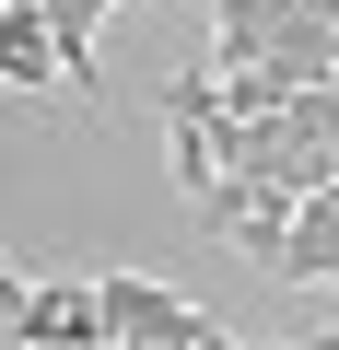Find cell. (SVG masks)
<instances>
[{"instance_id":"obj_1","label":"cell","mask_w":339,"mask_h":350,"mask_svg":"<svg viewBox=\"0 0 339 350\" xmlns=\"http://www.w3.org/2000/svg\"><path fill=\"white\" fill-rule=\"evenodd\" d=\"M94 304H105V338H117V350H211V338H223L199 304H176V292L140 280V269H105Z\"/></svg>"},{"instance_id":"obj_2","label":"cell","mask_w":339,"mask_h":350,"mask_svg":"<svg viewBox=\"0 0 339 350\" xmlns=\"http://www.w3.org/2000/svg\"><path fill=\"white\" fill-rule=\"evenodd\" d=\"M292 211H304V199H292V187H269V175H223V187L199 199V222H211V234H234L258 269H281V245H292Z\"/></svg>"},{"instance_id":"obj_3","label":"cell","mask_w":339,"mask_h":350,"mask_svg":"<svg viewBox=\"0 0 339 350\" xmlns=\"http://www.w3.org/2000/svg\"><path fill=\"white\" fill-rule=\"evenodd\" d=\"M24 350H117L94 280H36V292H24Z\"/></svg>"},{"instance_id":"obj_4","label":"cell","mask_w":339,"mask_h":350,"mask_svg":"<svg viewBox=\"0 0 339 350\" xmlns=\"http://www.w3.org/2000/svg\"><path fill=\"white\" fill-rule=\"evenodd\" d=\"M0 82L12 94H59L71 82V59H59V36H47L36 0H0Z\"/></svg>"},{"instance_id":"obj_5","label":"cell","mask_w":339,"mask_h":350,"mask_svg":"<svg viewBox=\"0 0 339 350\" xmlns=\"http://www.w3.org/2000/svg\"><path fill=\"white\" fill-rule=\"evenodd\" d=\"M36 12H47V36H59V59H71V82L94 94V36H105V12H117V0H36Z\"/></svg>"},{"instance_id":"obj_6","label":"cell","mask_w":339,"mask_h":350,"mask_svg":"<svg viewBox=\"0 0 339 350\" xmlns=\"http://www.w3.org/2000/svg\"><path fill=\"white\" fill-rule=\"evenodd\" d=\"M0 280H24V269H12V257H0Z\"/></svg>"}]
</instances>
